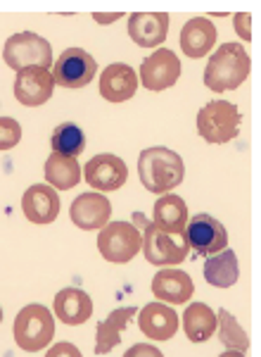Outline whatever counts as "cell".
<instances>
[{"label":"cell","instance_id":"5b68a950","mask_svg":"<svg viewBox=\"0 0 261 357\" xmlns=\"http://www.w3.org/2000/svg\"><path fill=\"white\" fill-rule=\"evenodd\" d=\"M242 114L237 105L228 100H212L197 112V134L207 143L221 146L240 134Z\"/></svg>","mask_w":261,"mask_h":357},{"label":"cell","instance_id":"d6986e66","mask_svg":"<svg viewBox=\"0 0 261 357\" xmlns=\"http://www.w3.org/2000/svg\"><path fill=\"white\" fill-rule=\"evenodd\" d=\"M52 307H55L57 319H60L62 324H67V326L84 324V321H88L90 314H93L90 296L86 291H81V289H74V286L57 291Z\"/></svg>","mask_w":261,"mask_h":357},{"label":"cell","instance_id":"4316f807","mask_svg":"<svg viewBox=\"0 0 261 357\" xmlns=\"http://www.w3.org/2000/svg\"><path fill=\"white\" fill-rule=\"evenodd\" d=\"M216 329H219V341H221L228 350H240L245 353L249 348V338L247 333L242 331V326L237 324V319L228 310H219L216 312Z\"/></svg>","mask_w":261,"mask_h":357},{"label":"cell","instance_id":"cb8c5ba5","mask_svg":"<svg viewBox=\"0 0 261 357\" xmlns=\"http://www.w3.org/2000/svg\"><path fill=\"white\" fill-rule=\"evenodd\" d=\"M207 284L216 286V289H230L240 276V267H237V255L230 248L216 252V255L207 257L205 267H202Z\"/></svg>","mask_w":261,"mask_h":357},{"label":"cell","instance_id":"ac0fdd59","mask_svg":"<svg viewBox=\"0 0 261 357\" xmlns=\"http://www.w3.org/2000/svg\"><path fill=\"white\" fill-rule=\"evenodd\" d=\"M169 33V15L166 13H136L129 17V36L141 48L161 45Z\"/></svg>","mask_w":261,"mask_h":357},{"label":"cell","instance_id":"8992f818","mask_svg":"<svg viewBox=\"0 0 261 357\" xmlns=\"http://www.w3.org/2000/svg\"><path fill=\"white\" fill-rule=\"evenodd\" d=\"M3 60H5V65L13 67L15 72H22V69H29V67L48 69L52 65V48L43 36H38V33L22 31L5 41Z\"/></svg>","mask_w":261,"mask_h":357},{"label":"cell","instance_id":"484cf974","mask_svg":"<svg viewBox=\"0 0 261 357\" xmlns=\"http://www.w3.org/2000/svg\"><path fill=\"white\" fill-rule=\"evenodd\" d=\"M52 153L67 155V158H79L86 151V134L81 131L79 124L65 122L55 129V134L50 138Z\"/></svg>","mask_w":261,"mask_h":357},{"label":"cell","instance_id":"ba28073f","mask_svg":"<svg viewBox=\"0 0 261 357\" xmlns=\"http://www.w3.org/2000/svg\"><path fill=\"white\" fill-rule=\"evenodd\" d=\"M183 238L188 248H193L197 255H205V257L216 255V252L226 250V245H228V231H226V227L216 217L207 215V212H200L193 220H188Z\"/></svg>","mask_w":261,"mask_h":357},{"label":"cell","instance_id":"3957f363","mask_svg":"<svg viewBox=\"0 0 261 357\" xmlns=\"http://www.w3.org/2000/svg\"><path fill=\"white\" fill-rule=\"evenodd\" d=\"M133 222L143 224V248L145 260L155 267H173V264H181L188 257V243H185L183 234H166L161 229H157L152 222H148L141 212L133 215Z\"/></svg>","mask_w":261,"mask_h":357},{"label":"cell","instance_id":"f1b7e54d","mask_svg":"<svg viewBox=\"0 0 261 357\" xmlns=\"http://www.w3.org/2000/svg\"><path fill=\"white\" fill-rule=\"evenodd\" d=\"M124 357H164V355H161V350H157L152 343H136L126 350Z\"/></svg>","mask_w":261,"mask_h":357},{"label":"cell","instance_id":"e0dca14e","mask_svg":"<svg viewBox=\"0 0 261 357\" xmlns=\"http://www.w3.org/2000/svg\"><path fill=\"white\" fill-rule=\"evenodd\" d=\"M138 91V74L124 62L107 65L100 74V96L109 102H126Z\"/></svg>","mask_w":261,"mask_h":357},{"label":"cell","instance_id":"2e32d148","mask_svg":"<svg viewBox=\"0 0 261 357\" xmlns=\"http://www.w3.org/2000/svg\"><path fill=\"white\" fill-rule=\"evenodd\" d=\"M195 284L183 269H161L152 279V296L164 305H183L193 298Z\"/></svg>","mask_w":261,"mask_h":357},{"label":"cell","instance_id":"f546056e","mask_svg":"<svg viewBox=\"0 0 261 357\" xmlns=\"http://www.w3.org/2000/svg\"><path fill=\"white\" fill-rule=\"evenodd\" d=\"M45 357H84V355H81V350L74 343L62 341V343L52 345L48 353H45Z\"/></svg>","mask_w":261,"mask_h":357},{"label":"cell","instance_id":"603a6c76","mask_svg":"<svg viewBox=\"0 0 261 357\" xmlns=\"http://www.w3.org/2000/svg\"><path fill=\"white\" fill-rule=\"evenodd\" d=\"M183 331L193 343H205L216 333V312L205 303H190L183 312Z\"/></svg>","mask_w":261,"mask_h":357},{"label":"cell","instance_id":"52a82bcc","mask_svg":"<svg viewBox=\"0 0 261 357\" xmlns=\"http://www.w3.org/2000/svg\"><path fill=\"white\" fill-rule=\"evenodd\" d=\"M143 236L136 224L131 222H112L100 229L97 236V250L107 262L126 264L141 252Z\"/></svg>","mask_w":261,"mask_h":357},{"label":"cell","instance_id":"4dcf8cb0","mask_svg":"<svg viewBox=\"0 0 261 357\" xmlns=\"http://www.w3.org/2000/svg\"><path fill=\"white\" fill-rule=\"evenodd\" d=\"M233 24H235L237 36H240L242 41H249V38H252V31H249V15H245V13L235 15Z\"/></svg>","mask_w":261,"mask_h":357},{"label":"cell","instance_id":"ffe728a7","mask_svg":"<svg viewBox=\"0 0 261 357\" xmlns=\"http://www.w3.org/2000/svg\"><path fill=\"white\" fill-rule=\"evenodd\" d=\"M216 36V26L207 17H193L181 29V50L188 57H193V60H200V57H205L214 48Z\"/></svg>","mask_w":261,"mask_h":357},{"label":"cell","instance_id":"83f0119b","mask_svg":"<svg viewBox=\"0 0 261 357\" xmlns=\"http://www.w3.org/2000/svg\"><path fill=\"white\" fill-rule=\"evenodd\" d=\"M22 141V126L13 117H0V151H13Z\"/></svg>","mask_w":261,"mask_h":357},{"label":"cell","instance_id":"9a60e30c","mask_svg":"<svg viewBox=\"0 0 261 357\" xmlns=\"http://www.w3.org/2000/svg\"><path fill=\"white\" fill-rule=\"evenodd\" d=\"M178 314L173 312L171 305L150 303L138 312V326L152 341H169L178 331Z\"/></svg>","mask_w":261,"mask_h":357},{"label":"cell","instance_id":"7402d4cb","mask_svg":"<svg viewBox=\"0 0 261 357\" xmlns=\"http://www.w3.org/2000/svg\"><path fill=\"white\" fill-rule=\"evenodd\" d=\"M138 314L136 307H119L107 314V319L97 321V336H95V355H107L121 343V331L129 326V321Z\"/></svg>","mask_w":261,"mask_h":357},{"label":"cell","instance_id":"d4e9b609","mask_svg":"<svg viewBox=\"0 0 261 357\" xmlns=\"http://www.w3.org/2000/svg\"><path fill=\"white\" fill-rule=\"evenodd\" d=\"M45 181L50 183L55 191H69V188L79 186L81 181V165L77 158H67V155L52 153L45 160Z\"/></svg>","mask_w":261,"mask_h":357},{"label":"cell","instance_id":"5bb4252c","mask_svg":"<svg viewBox=\"0 0 261 357\" xmlns=\"http://www.w3.org/2000/svg\"><path fill=\"white\" fill-rule=\"evenodd\" d=\"M22 212L31 224H52L60 215V198L52 186L33 183L22 195Z\"/></svg>","mask_w":261,"mask_h":357},{"label":"cell","instance_id":"7a4b0ae2","mask_svg":"<svg viewBox=\"0 0 261 357\" xmlns=\"http://www.w3.org/2000/svg\"><path fill=\"white\" fill-rule=\"evenodd\" d=\"M249 55L242 43H223L216 48V53L209 55L202 82L214 93L235 91L249 77Z\"/></svg>","mask_w":261,"mask_h":357},{"label":"cell","instance_id":"8fae6325","mask_svg":"<svg viewBox=\"0 0 261 357\" xmlns=\"http://www.w3.org/2000/svg\"><path fill=\"white\" fill-rule=\"evenodd\" d=\"M84 176L88 181V186L95 188L97 193L117 191V188L126 183V178H129V167L117 155L102 153L86 162Z\"/></svg>","mask_w":261,"mask_h":357},{"label":"cell","instance_id":"d6a6232c","mask_svg":"<svg viewBox=\"0 0 261 357\" xmlns=\"http://www.w3.org/2000/svg\"><path fill=\"white\" fill-rule=\"evenodd\" d=\"M219 357H245V353H240V350H226Z\"/></svg>","mask_w":261,"mask_h":357},{"label":"cell","instance_id":"44dd1931","mask_svg":"<svg viewBox=\"0 0 261 357\" xmlns=\"http://www.w3.org/2000/svg\"><path fill=\"white\" fill-rule=\"evenodd\" d=\"M152 224L166 234L181 236L185 231V224H188V207H185L181 195H161L152 207Z\"/></svg>","mask_w":261,"mask_h":357},{"label":"cell","instance_id":"836d02e7","mask_svg":"<svg viewBox=\"0 0 261 357\" xmlns=\"http://www.w3.org/2000/svg\"><path fill=\"white\" fill-rule=\"evenodd\" d=\"M0 321H3V307H0Z\"/></svg>","mask_w":261,"mask_h":357},{"label":"cell","instance_id":"277c9868","mask_svg":"<svg viewBox=\"0 0 261 357\" xmlns=\"http://www.w3.org/2000/svg\"><path fill=\"white\" fill-rule=\"evenodd\" d=\"M15 343L26 353H38L55 338V319L43 305H26L15 317Z\"/></svg>","mask_w":261,"mask_h":357},{"label":"cell","instance_id":"4fadbf2b","mask_svg":"<svg viewBox=\"0 0 261 357\" xmlns=\"http://www.w3.org/2000/svg\"><path fill=\"white\" fill-rule=\"evenodd\" d=\"M69 217L84 231H95V229H102L109 224V217H112V205L104 198L102 193L97 191H88L81 193L77 200L69 207Z\"/></svg>","mask_w":261,"mask_h":357},{"label":"cell","instance_id":"7c38bea8","mask_svg":"<svg viewBox=\"0 0 261 357\" xmlns=\"http://www.w3.org/2000/svg\"><path fill=\"white\" fill-rule=\"evenodd\" d=\"M52 89H55V79L52 72L40 67H29L17 72L15 79V98L26 107H38L50 100Z\"/></svg>","mask_w":261,"mask_h":357},{"label":"cell","instance_id":"6da1fadb","mask_svg":"<svg viewBox=\"0 0 261 357\" xmlns=\"http://www.w3.org/2000/svg\"><path fill=\"white\" fill-rule=\"evenodd\" d=\"M138 176H141V183L150 193L166 195L176 186H181L185 165L181 155L173 153L171 148L152 146L145 148L141 158H138Z\"/></svg>","mask_w":261,"mask_h":357},{"label":"cell","instance_id":"1f68e13d","mask_svg":"<svg viewBox=\"0 0 261 357\" xmlns=\"http://www.w3.org/2000/svg\"><path fill=\"white\" fill-rule=\"evenodd\" d=\"M93 20L97 22V24H109V22H117V20H121V15L117 13V15H109V17H100V15H93Z\"/></svg>","mask_w":261,"mask_h":357},{"label":"cell","instance_id":"30bf717a","mask_svg":"<svg viewBox=\"0 0 261 357\" xmlns=\"http://www.w3.org/2000/svg\"><path fill=\"white\" fill-rule=\"evenodd\" d=\"M141 82L148 91H166L181 77V60L169 48L155 50L141 65Z\"/></svg>","mask_w":261,"mask_h":357},{"label":"cell","instance_id":"9c48e42d","mask_svg":"<svg viewBox=\"0 0 261 357\" xmlns=\"http://www.w3.org/2000/svg\"><path fill=\"white\" fill-rule=\"evenodd\" d=\"M97 72V62L84 48H67L52 62V79L65 89H84L93 82Z\"/></svg>","mask_w":261,"mask_h":357}]
</instances>
